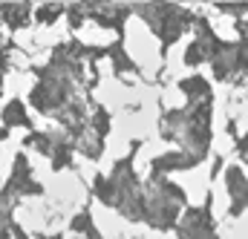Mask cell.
Instances as JSON below:
<instances>
[{
    "label": "cell",
    "instance_id": "3957f363",
    "mask_svg": "<svg viewBox=\"0 0 248 239\" xmlns=\"http://www.w3.org/2000/svg\"><path fill=\"white\" fill-rule=\"evenodd\" d=\"M187 196L165 176L150 173L147 184H141V219L156 231H168L176 225L179 213L185 210Z\"/></svg>",
    "mask_w": 248,
    "mask_h": 239
},
{
    "label": "cell",
    "instance_id": "8fae6325",
    "mask_svg": "<svg viewBox=\"0 0 248 239\" xmlns=\"http://www.w3.org/2000/svg\"><path fill=\"white\" fill-rule=\"evenodd\" d=\"M29 15V6H3V17H6V23L12 26V29H17L20 23H23V17Z\"/></svg>",
    "mask_w": 248,
    "mask_h": 239
},
{
    "label": "cell",
    "instance_id": "9c48e42d",
    "mask_svg": "<svg viewBox=\"0 0 248 239\" xmlns=\"http://www.w3.org/2000/svg\"><path fill=\"white\" fill-rule=\"evenodd\" d=\"M179 87H182V92L187 95V101H208L211 98V87H208V81L202 75H190Z\"/></svg>",
    "mask_w": 248,
    "mask_h": 239
},
{
    "label": "cell",
    "instance_id": "5b68a950",
    "mask_svg": "<svg viewBox=\"0 0 248 239\" xmlns=\"http://www.w3.org/2000/svg\"><path fill=\"white\" fill-rule=\"evenodd\" d=\"M173 228H176L179 239H219L214 231L217 225L211 216V196H208L205 208H187L185 213H179Z\"/></svg>",
    "mask_w": 248,
    "mask_h": 239
},
{
    "label": "cell",
    "instance_id": "5bb4252c",
    "mask_svg": "<svg viewBox=\"0 0 248 239\" xmlns=\"http://www.w3.org/2000/svg\"><path fill=\"white\" fill-rule=\"evenodd\" d=\"M237 147H240V156L246 159V164H248V135H243V138L237 141Z\"/></svg>",
    "mask_w": 248,
    "mask_h": 239
},
{
    "label": "cell",
    "instance_id": "52a82bcc",
    "mask_svg": "<svg viewBox=\"0 0 248 239\" xmlns=\"http://www.w3.org/2000/svg\"><path fill=\"white\" fill-rule=\"evenodd\" d=\"M6 190H9L15 199H17V196H38V193H44V187H41L38 181H32L29 162H26L23 153H17V159H15V170H12V176L6 181Z\"/></svg>",
    "mask_w": 248,
    "mask_h": 239
},
{
    "label": "cell",
    "instance_id": "ba28073f",
    "mask_svg": "<svg viewBox=\"0 0 248 239\" xmlns=\"http://www.w3.org/2000/svg\"><path fill=\"white\" fill-rule=\"evenodd\" d=\"M225 181H228V193H231V216H240L248 208V179L237 164H231L225 170Z\"/></svg>",
    "mask_w": 248,
    "mask_h": 239
},
{
    "label": "cell",
    "instance_id": "7c38bea8",
    "mask_svg": "<svg viewBox=\"0 0 248 239\" xmlns=\"http://www.w3.org/2000/svg\"><path fill=\"white\" fill-rule=\"evenodd\" d=\"M90 127H93V133H95V135H101V138H104V135L110 133V116H107V110H101V107H98V110H95V116H93V121H90Z\"/></svg>",
    "mask_w": 248,
    "mask_h": 239
},
{
    "label": "cell",
    "instance_id": "8992f818",
    "mask_svg": "<svg viewBox=\"0 0 248 239\" xmlns=\"http://www.w3.org/2000/svg\"><path fill=\"white\" fill-rule=\"evenodd\" d=\"M26 144L35 147L41 156H46L55 170H63L72 164V144L63 133H32L26 138Z\"/></svg>",
    "mask_w": 248,
    "mask_h": 239
},
{
    "label": "cell",
    "instance_id": "6da1fadb",
    "mask_svg": "<svg viewBox=\"0 0 248 239\" xmlns=\"http://www.w3.org/2000/svg\"><path fill=\"white\" fill-rule=\"evenodd\" d=\"M211 104L208 101H187L185 110H170L162 116V135L176 141L196 164L208 156L211 147Z\"/></svg>",
    "mask_w": 248,
    "mask_h": 239
},
{
    "label": "cell",
    "instance_id": "277c9868",
    "mask_svg": "<svg viewBox=\"0 0 248 239\" xmlns=\"http://www.w3.org/2000/svg\"><path fill=\"white\" fill-rule=\"evenodd\" d=\"M130 12H139L147 26L162 38V44H173L182 38V32L190 23V15L185 9L173 6V3H159V0H141V3H130Z\"/></svg>",
    "mask_w": 248,
    "mask_h": 239
},
{
    "label": "cell",
    "instance_id": "7a4b0ae2",
    "mask_svg": "<svg viewBox=\"0 0 248 239\" xmlns=\"http://www.w3.org/2000/svg\"><path fill=\"white\" fill-rule=\"evenodd\" d=\"M95 196L116 208L122 216H127L130 222H139L141 219V181L133 170V153L116 162L113 173L110 176H98L95 179Z\"/></svg>",
    "mask_w": 248,
    "mask_h": 239
},
{
    "label": "cell",
    "instance_id": "4fadbf2b",
    "mask_svg": "<svg viewBox=\"0 0 248 239\" xmlns=\"http://www.w3.org/2000/svg\"><path fill=\"white\" fill-rule=\"evenodd\" d=\"M110 58H113V63H116V72H136L133 60L124 55L122 46H113V49H110Z\"/></svg>",
    "mask_w": 248,
    "mask_h": 239
},
{
    "label": "cell",
    "instance_id": "30bf717a",
    "mask_svg": "<svg viewBox=\"0 0 248 239\" xmlns=\"http://www.w3.org/2000/svg\"><path fill=\"white\" fill-rule=\"evenodd\" d=\"M32 127V121L26 119V110H23V101L20 98H15V101H9L6 104V110H3V127Z\"/></svg>",
    "mask_w": 248,
    "mask_h": 239
}]
</instances>
